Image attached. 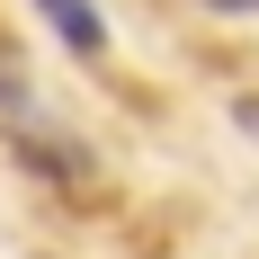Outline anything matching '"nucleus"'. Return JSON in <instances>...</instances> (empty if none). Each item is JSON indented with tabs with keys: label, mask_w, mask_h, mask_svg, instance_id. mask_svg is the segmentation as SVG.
Wrapping results in <instances>:
<instances>
[{
	"label": "nucleus",
	"mask_w": 259,
	"mask_h": 259,
	"mask_svg": "<svg viewBox=\"0 0 259 259\" xmlns=\"http://www.w3.org/2000/svg\"><path fill=\"white\" fill-rule=\"evenodd\" d=\"M233 125H241V134L259 143V90H250V99H233Z\"/></svg>",
	"instance_id": "obj_2"
},
{
	"label": "nucleus",
	"mask_w": 259,
	"mask_h": 259,
	"mask_svg": "<svg viewBox=\"0 0 259 259\" xmlns=\"http://www.w3.org/2000/svg\"><path fill=\"white\" fill-rule=\"evenodd\" d=\"M36 9H45V27H54L72 54H107V18L90 9V0H36Z\"/></svg>",
	"instance_id": "obj_1"
},
{
	"label": "nucleus",
	"mask_w": 259,
	"mask_h": 259,
	"mask_svg": "<svg viewBox=\"0 0 259 259\" xmlns=\"http://www.w3.org/2000/svg\"><path fill=\"white\" fill-rule=\"evenodd\" d=\"M206 9H241V18H250V9H259V0H206Z\"/></svg>",
	"instance_id": "obj_3"
}]
</instances>
